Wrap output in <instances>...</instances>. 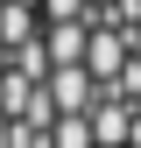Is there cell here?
Segmentation results:
<instances>
[{"instance_id": "cell-1", "label": "cell", "mask_w": 141, "mask_h": 148, "mask_svg": "<svg viewBox=\"0 0 141 148\" xmlns=\"http://www.w3.org/2000/svg\"><path fill=\"white\" fill-rule=\"evenodd\" d=\"M0 148H141V57L127 42H99L85 64H57L49 42L14 49Z\"/></svg>"}]
</instances>
